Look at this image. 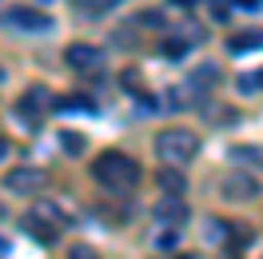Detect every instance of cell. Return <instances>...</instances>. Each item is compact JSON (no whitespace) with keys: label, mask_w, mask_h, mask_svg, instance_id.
Returning <instances> with one entry per match:
<instances>
[{"label":"cell","mask_w":263,"mask_h":259,"mask_svg":"<svg viewBox=\"0 0 263 259\" xmlns=\"http://www.w3.org/2000/svg\"><path fill=\"white\" fill-rule=\"evenodd\" d=\"M92 176H96L100 188H108L112 195H128L140 183V163L132 160V156H124V152H104L92 163Z\"/></svg>","instance_id":"obj_1"},{"label":"cell","mask_w":263,"mask_h":259,"mask_svg":"<svg viewBox=\"0 0 263 259\" xmlns=\"http://www.w3.org/2000/svg\"><path fill=\"white\" fill-rule=\"evenodd\" d=\"M199 152V140L192 136L187 128H167L156 136V156L164 163H172V168H183V163H192Z\"/></svg>","instance_id":"obj_2"},{"label":"cell","mask_w":263,"mask_h":259,"mask_svg":"<svg viewBox=\"0 0 263 259\" xmlns=\"http://www.w3.org/2000/svg\"><path fill=\"white\" fill-rule=\"evenodd\" d=\"M4 24L16 28V32H36V36L52 32V16L40 12V8H8V12H4Z\"/></svg>","instance_id":"obj_3"},{"label":"cell","mask_w":263,"mask_h":259,"mask_svg":"<svg viewBox=\"0 0 263 259\" xmlns=\"http://www.w3.org/2000/svg\"><path fill=\"white\" fill-rule=\"evenodd\" d=\"M219 195H223V199H235V203H247V199L259 195V179L247 176V172H228L223 183H219Z\"/></svg>","instance_id":"obj_4"},{"label":"cell","mask_w":263,"mask_h":259,"mask_svg":"<svg viewBox=\"0 0 263 259\" xmlns=\"http://www.w3.org/2000/svg\"><path fill=\"white\" fill-rule=\"evenodd\" d=\"M48 108H52V96L44 92V88H28V92L16 100V116L24 120V124H32V128L44 120V112H48Z\"/></svg>","instance_id":"obj_5"},{"label":"cell","mask_w":263,"mask_h":259,"mask_svg":"<svg viewBox=\"0 0 263 259\" xmlns=\"http://www.w3.org/2000/svg\"><path fill=\"white\" fill-rule=\"evenodd\" d=\"M64 64L72 68V72H100V68H104V52L92 48V44H68Z\"/></svg>","instance_id":"obj_6"},{"label":"cell","mask_w":263,"mask_h":259,"mask_svg":"<svg viewBox=\"0 0 263 259\" xmlns=\"http://www.w3.org/2000/svg\"><path fill=\"white\" fill-rule=\"evenodd\" d=\"M4 188L12 195H36L44 188V172H40V168H12V172L4 176Z\"/></svg>","instance_id":"obj_7"},{"label":"cell","mask_w":263,"mask_h":259,"mask_svg":"<svg viewBox=\"0 0 263 259\" xmlns=\"http://www.w3.org/2000/svg\"><path fill=\"white\" fill-rule=\"evenodd\" d=\"M156 219L160 224H167V227H183L187 224V203H183V195H176V192H164L160 199H156Z\"/></svg>","instance_id":"obj_8"},{"label":"cell","mask_w":263,"mask_h":259,"mask_svg":"<svg viewBox=\"0 0 263 259\" xmlns=\"http://www.w3.org/2000/svg\"><path fill=\"white\" fill-rule=\"evenodd\" d=\"M24 231H28L36 243H56L60 224H52L48 215H40V211H28V215H24Z\"/></svg>","instance_id":"obj_9"},{"label":"cell","mask_w":263,"mask_h":259,"mask_svg":"<svg viewBox=\"0 0 263 259\" xmlns=\"http://www.w3.org/2000/svg\"><path fill=\"white\" fill-rule=\"evenodd\" d=\"M160 188H164V192H176V195H183L187 179H183V172H180V168L164 163V168H160Z\"/></svg>","instance_id":"obj_10"},{"label":"cell","mask_w":263,"mask_h":259,"mask_svg":"<svg viewBox=\"0 0 263 259\" xmlns=\"http://www.w3.org/2000/svg\"><path fill=\"white\" fill-rule=\"evenodd\" d=\"M215 80H219V68H215V64H199L196 72H192V88H196V96H203V88H212Z\"/></svg>","instance_id":"obj_11"},{"label":"cell","mask_w":263,"mask_h":259,"mask_svg":"<svg viewBox=\"0 0 263 259\" xmlns=\"http://www.w3.org/2000/svg\"><path fill=\"white\" fill-rule=\"evenodd\" d=\"M52 108H56V112H96V104H92V100H80V92L52 100Z\"/></svg>","instance_id":"obj_12"},{"label":"cell","mask_w":263,"mask_h":259,"mask_svg":"<svg viewBox=\"0 0 263 259\" xmlns=\"http://www.w3.org/2000/svg\"><path fill=\"white\" fill-rule=\"evenodd\" d=\"M259 44H263V32H239V36L228 40V52H251V48H259Z\"/></svg>","instance_id":"obj_13"},{"label":"cell","mask_w":263,"mask_h":259,"mask_svg":"<svg viewBox=\"0 0 263 259\" xmlns=\"http://www.w3.org/2000/svg\"><path fill=\"white\" fill-rule=\"evenodd\" d=\"M60 147H64L68 156H80L84 147H88V140H84L80 132H64V136H60Z\"/></svg>","instance_id":"obj_14"},{"label":"cell","mask_w":263,"mask_h":259,"mask_svg":"<svg viewBox=\"0 0 263 259\" xmlns=\"http://www.w3.org/2000/svg\"><path fill=\"white\" fill-rule=\"evenodd\" d=\"M231 160H239V163H259V160H263V152H259V147L239 144V147H231Z\"/></svg>","instance_id":"obj_15"},{"label":"cell","mask_w":263,"mask_h":259,"mask_svg":"<svg viewBox=\"0 0 263 259\" xmlns=\"http://www.w3.org/2000/svg\"><path fill=\"white\" fill-rule=\"evenodd\" d=\"M187 44H192V40H180V36H172V40H164V56H172V60H180L183 52H187Z\"/></svg>","instance_id":"obj_16"},{"label":"cell","mask_w":263,"mask_h":259,"mask_svg":"<svg viewBox=\"0 0 263 259\" xmlns=\"http://www.w3.org/2000/svg\"><path fill=\"white\" fill-rule=\"evenodd\" d=\"M176 231H180V227H167V231H160V235H156V251H172V247H176Z\"/></svg>","instance_id":"obj_17"},{"label":"cell","mask_w":263,"mask_h":259,"mask_svg":"<svg viewBox=\"0 0 263 259\" xmlns=\"http://www.w3.org/2000/svg\"><path fill=\"white\" fill-rule=\"evenodd\" d=\"M68 259H100V255L92 251V247H72V251H68Z\"/></svg>","instance_id":"obj_18"},{"label":"cell","mask_w":263,"mask_h":259,"mask_svg":"<svg viewBox=\"0 0 263 259\" xmlns=\"http://www.w3.org/2000/svg\"><path fill=\"white\" fill-rule=\"evenodd\" d=\"M212 16L215 20H228V4H223V0H212Z\"/></svg>","instance_id":"obj_19"},{"label":"cell","mask_w":263,"mask_h":259,"mask_svg":"<svg viewBox=\"0 0 263 259\" xmlns=\"http://www.w3.org/2000/svg\"><path fill=\"white\" fill-rule=\"evenodd\" d=\"M239 92H255V76H243V80H239Z\"/></svg>","instance_id":"obj_20"},{"label":"cell","mask_w":263,"mask_h":259,"mask_svg":"<svg viewBox=\"0 0 263 259\" xmlns=\"http://www.w3.org/2000/svg\"><path fill=\"white\" fill-rule=\"evenodd\" d=\"M239 8H247V12H251V8H263V0H239Z\"/></svg>","instance_id":"obj_21"},{"label":"cell","mask_w":263,"mask_h":259,"mask_svg":"<svg viewBox=\"0 0 263 259\" xmlns=\"http://www.w3.org/2000/svg\"><path fill=\"white\" fill-rule=\"evenodd\" d=\"M8 160V140H4V136H0V163Z\"/></svg>","instance_id":"obj_22"},{"label":"cell","mask_w":263,"mask_h":259,"mask_svg":"<svg viewBox=\"0 0 263 259\" xmlns=\"http://www.w3.org/2000/svg\"><path fill=\"white\" fill-rule=\"evenodd\" d=\"M176 4H180V8H192V4H196V0H176Z\"/></svg>","instance_id":"obj_23"},{"label":"cell","mask_w":263,"mask_h":259,"mask_svg":"<svg viewBox=\"0 0 263 259\" xmlns=\"http://www.w3.org/2000/svg\"><path fill=\"white\" fill-rule=\"evenodd\" d=\"M0 84H4V68H0Z\"/></svg>","instance_id":"obj_24"},{"label":"cell","mask_w":263,"mask_h":259,"mask_svg":"<svg viewBox=\"0 0 263 259\" xmlns=\"http://www.w3.org/2000/svg\"><path fill=\"white\" fill-rule=\"evenodd\" d=\"M0 219H4V203H0Z\"/></svg>","instance_id":"obj_25"},{"label":"cell","mask_w":263,"mask_h":259,"mask_svg":"<svg viewBox=\"0 0 263 259\" xmlns=\"http://www.w3.org/2000/svg\"><path fill=\"white\" fill-rule=\"evenodd\" d=\"M36 4H48V0H36Z\"/></svg>","instance_id":"obj_26"},{"label":"cell","mask_w":263,"mask_h":259,"mask_svg":"<svg viewBox=\"0 0 263 259\" xmlns=\"http://www.w3.org/2000/svg\"><path fill=\"white\" fill-rule=\"evenodd\" d=\"M183 259H196V255H183Z\"/></svg>","instance_id":"obj_27"},{"label":"cell","mask_w":263,"mask_h":259,"mask_svg":"<svg viewBox=\"0 0 263 259\" xmlns=\"http://www.w3.org/2000/svg\"><path fill=\"white\" fill-rule=\"evenodd\" d=\"M259 259H263V255H259Z\"/></svg>","instance_id":"obj_28"}]
</instances>
